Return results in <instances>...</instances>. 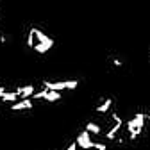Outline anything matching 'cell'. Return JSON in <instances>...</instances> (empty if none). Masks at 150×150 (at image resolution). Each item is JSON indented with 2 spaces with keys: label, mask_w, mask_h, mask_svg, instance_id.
I'll use <instances>...</instances> for the list:
<instances>
[{
  "label": "cell",
  "mask_w": 150,
  "mask_h": 150,
  "mask_svg": "<svg viewBox=\"0 0 150 150\" xmlns=\"http://www.w3.org/2000/svg\"><path fill=\"white\" fill-rule=\"evenodd\" d=\"M27 47L38 54H47L54 47V40L50 36H47L43 30H40L38 27H30L29 34H27Z\"/></svg>",
  "instance_id": "1"
},
{
  "label": "cell",
  "mask_w": 150,
  "mask_h": 150,
  "mask_svg": "<svg viewBox=\"0 0 150 150\" xmlns=\"http://www.w3.org/2000/svg\"><path fill=\"white\" fill-rule=\"evenodd\" d=\"M145 123H146V115H145V112H136L130 120H127L125 129L129 132V139L130 141H136L139 138V134L143 132V129H145Z\"/></svg>",
  "instance_id": "2"
},
{
  "label": "cell",
  "mask_w": 150,
  "mask_h": 150,
  "mask_svg": "<svg viewBox=\"0 0 150 150\" xmlns=\"http://www.w3.org/2000/svg\"><path fill=\"white\" fill-rule=\"evenodd\" d=\"M41 86L50 91H64V89H77L79 81L77 79H70V81H41Z\"/></svg>",
  "instance_id": "3"
},
{
  "label": "cell",
  "mask_w": 150,
  "mask_h": 150,
  "mask_svg": "<svg viewBox=\"0 0 150 150\" xmlns=\"http://www.w3.org/2000/svg\"><path fill=\"white\" fill-rule=\"evenodd\" d=\"M75 143H77V146L82 148V150H91L93 145H95V141L91 139V134L88 130H82V132L77 136V139H75Z\"/></svg>",
  "instance_id": "4"
},
{
  "label": "cell",
  "mask_w": 150,
  "mask_h": 150,
  "mask_svg": "<svg viewBox=\"0 0 150 150\" xmlns=\"http://www.w3.org/2000/svg\"><path fill=\"white\" fill-rule=\"evenodd\" d=\"M34 107V100L32 98H22L14 104H11V111H30Z\"/></svg>",
  "instance_id": "5"
},
{
  "label": "cell",
  "mask_w": 150,
  "mask_h": 150,
  "mask_svg": "<svg viewBox=\"0 0 150 150\" xmlns=\"http://www.w3.org/2000/svg\"><path fill=\"white\" fill-rule=\"evenodd\" d=\"M14 91L18 93V97L22 100V98H30L36 93V88H34V84H25V86H18Z\"/></svg>",
  "instance_id": "6"
},
{
  "label": "cell",
  "mask_w": 150,
  "mask_h": 150,
  "mask_svg": "<svg viewBox=\"0 0 150 150\" xmlns=\"http://www.w3.org/2000/svg\"><path fill=\"white\" fill-rule=\"evenodd\" d=\"M123 125H125L123 122H115V125H112L107 132H105V139H107V141H115L116 136H118V132L123 129Z\"/></svg>",
  "instance_id": "7"
},
{
  "label": "cell",
  "mask_w": 150,
  "mask_h": 150,
  "mask_svg": "<svg viewBox=\"0 0 150 150\" xmlns=\"http://www.w3.org/2000/svg\"><path fill=\"white\" fill-rule=\"evenodd\" d=\"M112 107V98H104L97 107H95V112H98V115H105V112H109Z\"/></svg>",
  "instance_id": "8"
},
{
  "label": "cell",
  "mask_w": 150,
  "mask_h": 150,
  "mask_svg": "<svg viewBox=\"0 0 150 150\" xmlns=\"http://www.w3.org/2000/svg\"><path fill=\"white\" fill-rule=\"evenodd\" d=\"M20 100V97H18L16 91H4L2 97H0V102H6V104H14Z\"/></svg>",
  "instance_id": "9"
},
{
  "label": "cell",
  "mask_w": 150,
  "mask_h": 150,
  "mask_svg": "<svg viewBox=\"0 0 150 150\" xmlns=\"http://www.w3.org/2000/svg\"><path fill=\"white\" fill-rule=\"evenodd\" d=\"M84 130H88V132H89V134H93V136L102 134V127H100L97 122H88V123H86V127H84Z\"/></svg>",
  "instance_id": "10"
},
{
  "label": "cell",
  "mask_w": 150,
  "mask_h": 150,
  "mask_svg": "<svg viewBox=\"0 0 150 150\" xmlns=\"http://www.w3.org/2000/svg\"><path fill=\"white\" fill-rule=\"evenodd\" d=\"M93 148H95V150H107V145L105 143H100V141H95Z\"/></svg>",
  "instance_id": "11"
},
{
  "label": "cell",
  "mask_w": 150,
  "mask_h": 150,
  "mask_svg": "<svg viewBox=\"0 0 150 150\" xmlns=\"http://www.w3.org/2000/svg\"><path fill=\"white\" fill-rule=\"evenodd\" d=\"M112 64H115L116 68H122V66H123V61L118 59V57H115V59H112Z\"/></svg>",
  "instance_id": "12"
},
{
  "label": "cell",
  "mask_w": 150,
  "mask_h": 150,
  "mask_svg": "<svg viewBox=\"0 0 150 150\" xmlns=\"http://www.w3.org/2000/svg\"><path fill=\"white\" fill-rule=\"evenodd\" d=\"M66 150H77V143H75V141H73V143H70V146H68Z\"/></svg>",
  "instance_id": "13"
},
{
  "label": "cell",
  "mask_w": 150,
  "mask_h": 150,
  "mask_svg": "<svg viewBox=\"0 0 150 150\" xmlns=\"http://www.w3.org/2000/svg\"><path fill=\"white\" fill-rule=\"evenodd\" d=\"M4 91H7V89H6L4 86H0V97H2V93H4Z\"/></svg>",
  "instance_id": "14"
},
{
  "label": "cell",
  "mask_w": 150,
  "mask_h": 150,
  "mask_svg": "<svg viewBox=\"0 0 150 150\" xmlns=\"http://www.w3.org/2000/svg\"><path fill=\"white\" fill-rule=\"evenodd\" d=\"M146 122H150V112H148V115H146Z\"/></svg>",
  "instance_id": "15"
},
{
  "label": "cell",
  "mask_w": 150,
  "mask_h": 150,
  "mask_svg": "<svg viewBox=\"0 0 150 150\" xmlns=\"http://www.w3.org/2000/svg\"><path fill=\"white\" fill-rule=\"evenodd\" d=\"M148 54H150V50H148Z\"/></svg>",
  "instance_id": "16"
}]
</instances>
